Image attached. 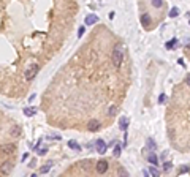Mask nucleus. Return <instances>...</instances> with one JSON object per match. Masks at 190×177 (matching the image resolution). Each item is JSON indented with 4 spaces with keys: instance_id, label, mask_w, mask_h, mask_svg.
<instances>
[{
    "instance_id": "nucleus-1",
    "label": "nucleus",
    "mask_w": 190,
    "mask_h": 177,
    "mask_svg": "<svg viewBox=\"0 0 190 177\" xmlns=\"http://www.w3.org/2000/svg\"><path fill=\"white\" fill-rule=\"evenodd\" d=\"M124 59V52H122V46L120 44H116L114 51H113V65L114 66H120Z\"/></svg>"
},
{
    "instance_id": "nucleus-2",
    "label": "nucleus",
    "mask_w": 190,
    "mask_h": 177,
    "mask_svg": "<svg viewBox=\"0 0 190 177\" xmlns=\"http://www.w3.org/2000/svg\"><path fill=\"white\" fill-rule=\"evenodd\" d=\"M36 73H38V65H36V63H33V65H32L29 70L25 71V79H27V81L33 79L35 76H36Z\"/></svg>"
},
{
    "instance_id": "nucleus-3",
    "label": "nucleus",
    "mask_w": 190,
    "mask_h": 177,
    "mask_svg": "<svg viewBox=\"0 0 190 177\" xmlns=\"http://www.w3.org/2000/svg\"><path fill=\"white\" fill-rule=\"evenodd\" d=\"M95 149H97V152H98V153H105L106 150H108V146L105 144L103 139H97L95 141Z\"/></svg>"
},
{
    "instance_id": "nucleus-4",
    "label": "nucleus",
    "mask_w": 190,
    "mask_h": 177,
    "mask_svg": "<svg viewBox=\"0 0 190 177\" xmlns=\"http://www.w3.org/2000/svg\"><path fill=\"white\" fill-rule=\"evenodd\" d=\"M95 169L98 174H103V172L108 171V161H105V160H100L98 163L95 165Z\"/></svg>"
},
{
    "instance_id": "nucleus-5",
    "label": "nucleus",
    "mask_w": 190,
    "mask_h": 177,
    "mask_svg": "<svg viewBox=\"0 0 190 177\" xmlns=\"http://www.w3.org/2000/svg\"><path fill=\"white\" fill-rule=\"evenodd\" d=\"M95 22H98V16H97V14H87V16H86L84 24H87V25H94Z\"/></svg>"
},
{
    "instance_id": "nucleus-6",
    "label": "nucleus",
    "mask_w": 190,
    "mask_h": 177,
    "mask_svg": "<svg viewBox=\"0 0 190 177\" xmlns=\"http://www.w3.org/2000/svg\"><path fill=\"white\" fill-rule=\"evenodd\" d=\"M87 130L89 131H98L100 130V122L98 120H90L89 125H87Z\"/></svg>"
},
{
    "instance_id": "nucleus-7",
    "label": "nucleus",
    "mask_w": 190,
    "mask_h": 177,
    "mask_svg": "<svg viewBox=\"0 0 190 177\" xmlns=\"http://www.w3.org/2000/svg\"><path fill=\"white\" fill-rule=\"evenodd\" d=\"M119 128L122 130V131H125L128 128V119L127 117H120V120H119Z\"/></svg>"
},
{
    "instance_id": "nucleus-8",
    "label": "nucleus",
    "mask_w": 190,
    "mask_h": 177,
    "mask_svg": "<svg viewBox=\"0 0 190 177\" xmlns=\"http://www.w3.org/2000/svg\"><path fill=\"white\" fill-rule=\"evenodd\" d=\"M147 161H149V163H151L152 166H155L157 163H159V160H157V155H155L154 152H151L149 155H147Z\"/></svg>"
},
{
    "instance_id": "nucleus-9",
    "label": "nucleus",
    "mask_w": 190,
    "mask_h": 177,
    "mask_svg": "<svg viewBox=\"0 0 190 177\" xmlns=\"http://www.w3.org/2000/svg\"><path fill=\"white\" fill-rule=\"evenodd\" d=\"M51 168H52V161H48V165H44V166L40 168V172H41V174H46V172H48Z\"/></svg>"
},
{
    "instance_id": "nucleus-10",
    "label": "nucleus",
    "mask_w": 190,
    "mask_h": 177,
    "mask_svg": "<svg viewBox=\"0 0 190 177\" xmlns=\"http://www.w3.org/2000/svg\"><path fill=\"white\" fill-rule=\"evenodd\" d=\"M68 147L73 149V150H81V146L76 142V141H68Z\"/></svg>"
},
{
    "instance_id": "nucleus-11",
    "label": "nucleus",
    "mask_w": 190,
    "mask_h": 177,
    "mask_svg": "<svg viewBox=\"0 0 190 177\" xmlns=\"http://www.w3.org/2000/svg\"><path fill=\"white\" fill-rule=\"evenodd\" d=\"M141 24L144 25V27L149 25V24H151V16H149V14H143V16H141Z\"/></svg>"
},
{
    "instance_id": "nucleus-12",
    "label": "nucleus",
    "mask_w": 190,
    "mask_h": 177,
    "mask_svg": "<svg viewBox=\"0 0 190 177\" xmlns=\"http://www.w3.org/2000/svg\"><path fill=\"white\" fill-rule=\"evenodd\" d=\"M35 112H36V109H35V108H25V109H24V114H25L27 117H30V116H33V114H35Z\"/></svg>"
},
{
    "instance_id": "nucleus-13",
    "label": "nucleus",
    "mask_w": 190,
    "mask_h": 177,
    "mask_svg": "<svg viewBox=\"0 0 190 177\" xmlns=\"http://www.w3.org/2000/svg\"><path fill=\"white\" fill-rule=\"evenodd\" d=\"M179 16V8H171V11H170V17H178Z\"/></svg>"
},
{
    "instance_id": "nucleus-14",
    "label": "nucleus",
    "mask_w": 190,
    "mask_h": 177,
    "mask_svg": "<svg viewBox=\"0 0 190 177\" xmlns=\"http://www.w3.org/2000/svg\"><path fill=\"white\" fill-rule=\"evenodd\" d=\"M176 43H178V40L174 38V40H171V41L166 43V44H165V48H166V49H173V48L176 46Z\"/></svg>"
},
{
    "instance_id": "nucleus-15",
    "label": "nucleus",
    "mask_w": 190,
    "mask_h": 177,
    "mask_svg": "<svg viewBox=\"0 0 190 177\" xmlns=\"http://www.w3.org/2000/svg\"><path fill=\"white\" fill-rule=\"evenodd\" d=\"M151 3H152L154 8H160L162 5H163V0H151Z\"/></svg>"
},
{
    "instance_id": "nucleus-16",
    "label": "nucleus",
    "mask_w": 190,
    "mask_h": 177,
    "mask_svg": "<svg viewBox=\"0 0 190 177\" xmlns=\"http://www.w3.org/2000/svg\"><path fill=\"white\" fill-rule=\"evenodd\" d=\"M147 146L151 147V152H154L155 149H157V147H155V142H154V139H151V138L147 139Z\"/></svg>"
},
{
    "instance_id": "nucleus-17",
    "label": "nucleus",
    "mask_w": 190,
    "mask_h": 177,
    "mask_svg": "<svg viewBox=\"0 0 190 177\" xmlns=\"http://www.w3.org/2000/svg\"><path fill=\"white\" fill-rule=\"evenodd\" d=\"M108 114H109L111 117H113V116H116V114H117V108H116V106H109Z\"/></svg>"
},
{
    "instance_id": "nucleus-18",
    "label": "nucleus",
    "mask_w": 190,
    "mask_h": 177,
    "mask_svg": "<svg viewBox=\"0 0 190 177\" xmlns=\"http://www.w3.org/2000/svg\"><path fill=\"white\" fill-rule=\"evenodd\" d=\"M120 152H122V149H120V146H116L114 147V157H119Z\"/></svg>"
},
{
    "instance_id": "nucleus-19",
    "label": "nucleus",
    "mask_w": 190,
    "mask_h": 177,
    "mask_svg": "<svg viewBox=\"0 0 190 177\" xmlns=\"http://www.w3.org/2000/svg\"><path fill=\"white\" fill-rule=\"evenodd\" d=\"M46 152H48V147H46V146H44V147H40V149H38V155H44Z\"/></svg>"
},
{
    "instance_id": "nucleus-20",
    "label": "nucleus",
    "mask_w": 190,
    "mask_h": 177,
    "mask_svg": "<svg viewBox=\"0 0 190 177\" xmlns=\"http://www.w3.org/2000/svg\"><path fill=\"white\" fill-rule=\"evenodd\" d=\"M149 171H151V174H152V176H160V172H159V169H155V168H151Z\"/></svg>"
},
{
    "instance_id": "nucleus-21",
    "label": "nucleus",
    "mask_w": 190,
    "mask_h": 177,
    "mask_svg": "<svg viewBox=\"0 0 190 177\" xmlns=\"http://www.w3.org/2000/svg\"><path fill=\"white\" fill-rule=\"evenodd\" d=\"M171 166H173V165H171L170 161H166L165 165H163V169H165V171H170V169H171Z\"/></svg>"
},
{
    "instance_id": "nucleus-22",
    "label": "nucleus",
    "mask_w": 190,
    "mask_h": 177,
    "mask_svg": "<svg viewBox=\"0 0 190 177\" xmlns=\"http://www.w3.org/2000/svg\"><path fill=\"white\" fill-rule=\"evenodd\" d=\"M165 100H166V95H165V93H162V95H160V98H159V103H160V104H163V103H165Z\"/></svg>"
},
{
    "instance_id": "nucleus-23",
    "label": "nucleus",
    "mask_w": 190,
    "mask_h": 177,
    "mask_svg": "<svg viewBox=\"0 0 190 177\" xmlns=\"http://www.w3.org/2000/svg\"><path fill=\"white\" fill-rule=\"evenodd\" d=\"M189 171V166H181L179 168V174H182V172H187Z\"/></svg>"
},
{
    "instance_id": "nucleus-24",
    "label": "nucleus",
    "mask_w": 190,
    "mask_h": 177,
    "mask_svg": "<svg viewBox=\"0 0 190 177\" xmlns=\"http://www.w3.org/2000/svg\"><path fill=\"white\" fill-rule=\"evenodd\" d=\"M84 32H86L84 27H79V30H78V35H79V37H82V35H84Z\"/></svg>"
},
{
    "instance_id": "nucleus-25",
    "label": "nucleus",
    "mask_w": 190,
    "mask_h": 177,
    "mask_svg": "<svg viewBox=\"0 0 190 177\" xmlns=\"http://www.w3.org/2000/svg\"><path fill=\"white\" fill-rule=\"evenodd\" d=\"M19 133H21V130H19V128H17V126H16V128H15V130H13V134H15V136H16V134H19Z\"/></svg>"
},
{
    "instance_id": "nucleus-26",
    "label": "nucleus",
    "mask_w": 190,
    "mask_h": 177,
    "mask_svg": "<svg viewBox=\"0 0 190 177\" xmlns=\"http://www.w3.org/2000/svg\"><path fill=\"white\" fill-rule=\"evenodd\" d=\"M185 84H187V85H189V87H190V74L187 76V79H185Z\"/></svg>"
},
{
    "instance_id": "nucleus-27",
    "label": "nucleus",
    "mask_w": 190,
    "mask_h": 177,
    "mask_svg": "<svg viewBox=\"0 0 190 177\" xmlns=\"http://www.w3.org/2000/svg\"><path fill=\"white\" fill-rule=\"evenodd\" d=\"M189 24H190V21H189Z\"/></svg>"
}]
</instances>
